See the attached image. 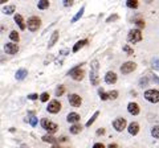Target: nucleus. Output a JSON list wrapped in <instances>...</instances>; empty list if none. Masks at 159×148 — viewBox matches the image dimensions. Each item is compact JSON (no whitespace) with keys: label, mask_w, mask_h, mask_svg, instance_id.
Wrapping results in <instances>:
<instances>
[{"label":"nucleus","mask_w":159,"mask_h":148,"mask_svg":"<svg viewBox=\"0 0 159 148\" xmlns=\"http://www.w3.org/2000/svg\"><path fill=\"white\" fill-rule=\"evenodd\" d=\"M98 69H99L98 61H97V60L92 61V65H90V82H92V85H94V86H97L98 83H99Z\"/></svg>","instance_id":"obj_1"},{"label":"nucleus","mask_w":159,"mask_h":148,"mask_svg":"<svg viewBox=\"0 0 159 148\" xmlns=\"http://www.w3.org/2000/svg\"><path fill=\"white\" fill-rule=\"evenodd\" d=\"M68 76H70L74 81H82L85 73H84V70L81 69V65H77V66H74L73 69H70V70L68 72Z\"/></svg>","instance_id":"obj_2"},{"label":"nucleus","mask_w":159,"mask_h":148,"mask_svg":"<svg viewBox=\"0 0 159 148\" xmlns=\"http://www.w3.org/2000/svg\"><path fill=\"white\" fill-rule=\"evenodd\" d=\"M40 124H41V127L44 128L45 131H48V134H54L57 130H58V126L56 124V123H53V122H51V120H48V119H41V122H40Z\"/></svg>","instance_id":"obj_3"},{"label":"nucleus","mask_w":159,"mask_h":148,"mask_svg":"<svg viewBox=\"0 0 159 148\" xmlns=\"http://www.w3.org/2000/svg\"><path fill=\"white\" fill-rule=\"evenodd\" d=\"M127 41L131 44H137L139 41H142V32L141 29H131L127 34Z\"/></svg>","instance_id":"obj_4"},{"label":"nucleus","mask_w":159,"mask_h":148,"mask_svg":"<svg viewBox=\"0 0 159 148\" xmlns=\"http://www.w3.org/2000/svg\"><path fill=\"white\" fill-rule=\"evenodd\" d=\"M40 24H41V20H40L37 16H32V17L28 19L27 27H28V29H29L31 32H36L37 29L40 28Z\"/></svg>","instance_id":"obj_5"},{"label":"nucleus","mask_w":159,"mask_h":148,"mask_svg":"<svg viewBox=\"0 0 159 148\" xmlns=\"http://www.w3.org/2000/svg\"><path fill=\"white\" fill-rule=\"evenodd\" d=\"M145 99H147L151 103H158L159 102V91L158 90H147L145 91Z\"/></svg>","instance_id":"obj_6"},{"label":"nucleus","mask_w":159,"mask_h":148,"mask_svg":"<svg viewBox=\"0 0 159 148\" xmlns=\"http://www.w3.org/2000/svg\"><path fill=\"white\" fill-rule=\"evenodd\" d=\"M137 69V63L133 61H127L121 66V72L122 74H130L131 72H134Z\"/></svg>","instance_id":"obj_7"},{"label":"nucleus","mask_w":159,"mask_h":148,"mask_svg":"<svg viewBox=\"0 0 159 148\" xmlns=\"http://www.w3.org/2000/svg\"><path fill=\"white\" fill-rule=\"evenodd\" d=\"M47 110H48V112H51V114H57V112L61 110V103L56 99H53V101L49 102Z\"/></svg>","instance_id":"obj_8"},{"label":"nucleus","mask_w":159,"mask_h":148,"mask_svg":"<svg viewBox=\"0 0 159 148\" xmlns=\"http://www.w3.org/2000/svg\"><path fill=\"white\" fill-rule=\"evenodd\" d=\"M113 127L116 128L118 132L123 131L126 128V119L125 118H117V119L113 122Z\"/></svg>","instance_id":"obj_9"},{"label":"nucleus","mask_w":159,"mask_h":148,"mask_svg":"<svg viewBox=\"0 0 159 148\" xmlns=\"http://www.w3.org/2000/svg\"><path fill=\"white\" fill-rule=\"evenodd\" d=\"M68 99H69V103H70L73 107H80L81 106V103H82L81 97L77 95V94H69Z\"/></svg>","instance_id":"obj_10"},{"label":"nucleus","mask_w":159,"mask_h":148,"mask_svg":"<svg viewBox=\"0 0 159 148\" xmlns=\"http://www.w3.org/2000/svg\"><path fill=\"white\" fill-rule=\"evenodd\" d=\"M4 50H6L7 54H16L19 52V46H17V44L8 42V44H6V46H4Z\"/></svg>","instance_id":"obj_11"},{"label":"nucleus","mask_w":159,"mask_h":148,"mask_svg":"<svg viewBox=\"0 0 159 148\" xmlns=\"http://www.w3.org/2000/svg\"><path fill=\"white\" fill-rule=\"evenodd\" d=\"M118 80V77H117V74L114 73V72H107L106 73V76H105V82L107 83V85H113V83H116Z\"/></svg>","instance_id":"obj_12"},{"label":"nucleus","mask_w":159,"mask_h":148,"mask_svg":"<svg viewBox=\"0 0 159 148\" xmlns=\"http://www.w3.org/2000/svg\"><path fill=\"white\" fill-rule=\"evenodd\" d=\"M15 23L19 25V28L21 29V31H24V29L27 28V24H25V21H24V19H23V16L21 15H19V13H16L15 15Z\"/></svg>","instance_id":"obj_13"},{"label":"nucleus","mask_w":159,"mask_h":148,"mask_svg":"<svg viewBox=\"0 0 159 148\" xmlns=\"http://www.w3.org/2000/svg\"><path fill=\"white\" fill-rule=\"evenodd\" d=\"M127 111L130 112L131 115H138V114H139V106L137 105V103L130 102V103L127 105Z\"/></svg>","instance_id":"obj_14"},{"label":"nucleus","mask_w":159,"mask_h":148,"mask_svg":"<svg viewBox=\"0 0 159 148\" xmlns=\"http://www.w3.org/2000/svg\"><path fill=\"white\" fill-rule=\"evenodd\" d=\"M129 134L130 135H137L138 132H139V124L137 122H133V123H130V124H129Z\"/></svg>","instance_id":"obj_15"},{"label":"nucleus","mask_w":159,"mask_h":148,"mask_svg":"<svg viewBox=\"0 0 159 148\" xmlns=\"http://www.w3.org/2000/svg\"><path fill=\"white\" fill-rule=\"evenodd\" d=\"M80 119H81V118H80V115L77 114V112H70V114H68V116H66V120L69 123H74V124L78 123Z\"/></svg>","instance_id":"obj_16"},{"label":"nucleus","mask_w":159,"mask_h":148,"mask_svg":"<svg viewBox=\"0 0 159 148\" xmlns=\"http://www.w3.org/2000/svg\"><path fill=\"white\" fill-rule=\"evenodd\" d=\"M27 76H28V70H27V69H19V70L16 72V74H15V77H16L17 81H23Z\"/></svg>","instance_id":"obj_17"},{"label":"nucleus","mask_w":159,"mask_h":148,"mask_svg":"<svg viewBox=\"0 0 159 148\" xmlns=\"http://www.w3.org/2000/svg\"><path fill=\"white\" fill-rule=\"evenodd\" d=\"M43 141H47V143H52V144H57V143H60L56 137H54L53 135L48 134V135H44L43 136Z\"/></svg>","instance_id":"obj_18"},{"label":"nucleus","mask_w":159,"mask_h":148,"mask_svg":"<svg viewBox=\"0 0 159 148\" xmlns=\"http://www.w3.org/2000/svg\"><path fill=\"white\" fill-rule=\"evenodd\" d=\"M86 44H88V40H80V41H77V42H76V45L73 46V53H77L80 49L84 48V46L86 45Z\"/></svg>","instance_id":"obj_19"},{"label":"nucleus","mask_w":159,"mask_h":148,"mask_svg":"<svg viewBox=\"0 0 159 148\" xmlns=\"http://www.w3.org/2000/svg\"><path fill=\"white\" fill-rule=\"evenodd\" d=\"M57 40H58V31H54L53 33H52V36H51V40H49V44H48V48H52L54 44L57 42Z\"/></svg>","instance_id":"obj_20"},{"label":"nucleus","mask_w":159,"mask_h":148,"mask_svg":"<svg viewBox=\"0 0 159 148\" xmlns=\"http://www.w3.org/2000/svg\"><path fill=\"white\" fill-rule=\"evenodd\" d=\"M84 12H85V7H84V6H82L81 8H80V9H78V12L76 13V16H74V17L72 19V21H70V23H76L77 20H80V19H81V17H82V15H84Z\"/></svg>","instance_id":"obj_21"},{"label":"nucleus","mask_w":159,"mask_h":148,"mask_svg":"<svg viewBox=\"0 0 159 148\" xmlns=\"http://www.w3.org/2000/svg\"><path fill=\"white\" fill-rule=\"evenodd\" d=\"M81 130H82V127H81V124H73L72 127H70V134H73V135H76V134H80L81 132Z\"/></svg>","instance_id":"obj_22"},{"label":"nucleus","mask_w":159,"mask_h":148,"mask_svg":"<svg viewBox=\"0 0 159 148\" xmlns=\"http://www.w3.org/2000/svg\"><path fill=\"white\" fill-rule=\"evenodd\" d=\"M37 7L39 9H47L49 7V0H39Z\"/></svg>","instance_id":"obj_23"},{"label":"nucleus","mask_w":159,"mask_h":148,"mask_svg":"<svg viewBox=\"0 0 159 148\" xmlns=\"http://www.w3.org/2000/svg\"><path fill=\"white\" fill-rule=\"evenodd\" d=\"M126 6L129 8H131V9H137L138 6H139V3H138V0H127L126 2Z\"/></svg>","instance_id":"obj_24"},{"label":"nucleus","mask_w":159,"mask_h":148,"mask_svg":"<svg viewBox=\"0 0 159 148\" xmlns=\"http://www.w3.org/2000/svg\"><path fill=\"white\" fill-rule=\"evenodd\" d=\"M98 94H99V98H101L102 101H107L109 99V93H105L103 91V89H101V87L98 89Z\"/></svg>","instance_id":"obj_25"},{"label":"nucleus","mask_w":159,"mask_h":148,"mask_svg":"<svg viewBox=\"0 0 159 148\" xmlns=\"http://www.w3.org/2000/svg\"><path fill=\"white\" fill-rule=\"evenodd\" d=\"M9 38L13 41V42H19V40H20V36H19V33L16 32V31H12L11 33H9Z\"/></svg>","instance_id":"obj_26"},{"label":"nucleus","mask_w":159,"mask_h":148,"mask_svg":"<svg viewBox=\"0 0 159 148\" xmlns=\"http://www.w3.org/2000/svg\"><path fill=\"white\" fill-rule=\"evenodd\" d=\"M15 9H16V7H15V6H7V7L3 8V12L6 15H12L15 12Z\"/></svg>","instance_id":"obj_27"},{"label":"nucleus","mask_w":159,"mask_h":148,"mask_svg":"<svg viewBox=\"0 0 159 148\" xmlns=\"http://www.w3.org/2000/svg\"><path fill=\"white\" fill-rule=\"evenodd\" d=\"M28 122L31 123V126H36L37 124V118L33 115V112H29V118H28Z\"/></svg>","instance_id":"obj_28"},{"label":"nucleus","mask_w":159,"mask_h":148,"mask_svg":"<svg viewBox=\"0 0 159 148\" xmlns=\"http://www.w3.org/2000/svg\"><path fill=\"white\" fill-rule=\"evenodd\" d=\"M98 115H99V111H96V112H94V115L90 118V119L88 120V123H86V127H90V126L93 124V123H94V120H96L97 118H98Z\"/></svg>","instance_id":"obj_29"},{"label":"nucleus","mask_w":159,"mask_h":148,"mask_svg":"<svg viewBox=\"0 0 159 148\" xmlns=\"http://www.w3.org/2000/svg\"><path fill=\"white\" fill-rule=\"evenodd\" d=\"M151 135L155 137V139L159 140V126H154V127L151 128Z\"/></svg>","instance_id":"obj_30"},{"label":"nucleus","mask_w":159,"mask_h":148,"mask_svg":"<svg viewBox=\"0 0 159 148\" xmlns=\"http://www.w3.org/2000/svg\"><path fill=\"white\" fill-rule=\"evenodd\" d=\"M64 93H65V87H64L62 85H60V86L56 89V97H61Z\"/></svg>","instance_id":"obj_31"},{"label":"nucleus","mask_w":159,"mask_h":148,"mask_svg":"<svg viewBox=\"0 0 159 148\" xmlns=\"http://www.w3.org/2000/svg\"><path fill=\"white\" fill-rule=\"evenodd\" d=\"M148 85V78L147 77H142L141 78V81H139V86L141 87H145Z\"/></svg>","instance_id":"obj_32"},{"label":"nucleus","mask_w":159,"mask_h":148,"mask_svg":"<svg viewBox=\"0 0 159 148\" xmlns=\"http://www.w3.org/2000/svg\"><path fill=\"white\" fill-rule=\"evenodd\" d=\"M117 98H118V91L117 90L109 91V99H117Z\"/></svg>","instance_id":"obj_33"},{"label":"nucleus","mask_w":159,"mask_h":148,"mask_svg":"<svg viewBox=\"0 0 159 148\" xmlns=\"http://www.w3.org/2000/svg\"><path fill=\"white\" fill-rule=\"evenodd\" d=\"M123 52L127 53L129 56H133V54H134V50H133V49L129 46V45H123Z\"/></svg>","instance_id":"obj_34"},{"label":"nucleus","mask_w":159,"mask_h":148,"mask_svg":"<svg viewBox=\"0 0 159 148\" xmlns=\"http://www.w3.org/2000/svg\"><path fill=\"white\" fill-rule=\"evenodd\" d=\"M40 99H41V102H47V101H49V94H48V93H43V94L40 95Z\"/></svg>","instance_id":"obj_35"},{"label":"nucleus","mask_w":159,"mask_h":148,"mask_svg":"<svg viewBox=\"0 0 159 148\" xmlns=\"http://www.w3.org/2000/svg\"><path fill=\"white\" fill-rule=\"evenodd\" d=\"M116 20H118V15H111V16H109L107 17V20H106V23H111V21H116Z\"/></svg>","instance_id":"obj_36"},{"label":"nucleus","mask_w":159,"mask_h":148,"mask_svg":"<svg viewBox=\"0 0 159 148\" xmlns=\"http://www.w3.org/2000/svg\"><path fill=\"white\" fill-rule=\"evenodd\" d=\"M151 63H152V67L155 69V70H158V72H159V60H157V58H154Z\"/></svg>","instance_id":"obj_37"},{"label":"nucleus","mask_w":159,"mask_h":148,"mask_svg":"<svg viewBox=\"0 0 159 148\" xmlns=\"http://www.w3.org/2000/svg\"><path fill=\"white\" fill-rule=\"evenodd\" d=\"M135 24H137V27H138L139 29H142V28L146 27V24H145V21H143V20H137Z\"/></svg>","instance_id":"obj_38"},{"label":"nucleus","mask_w":159,"mask_h":148,"mask_svg":"<svg viewBox=\"0 0 159 148\" xmlns=\"http://www.w3.org/2000/svg\"><path fill=\"white\" fill-rule=\"evenodd\" d=\"M62 3H64V6L65 7H70L73 4V0H62Z\"/></svg>","instance_id":"obj_39"},{"label":"nucleus","mask_w":159,"mask_h":148,"mask_svg":"<svg viewBox=\"0 0 159 148\" xmlns=\"http://www.w3.org/2000/svg\"><path fill=\"white\" fill-rule=\"evenodd\" d=\"M96 134H97L98 136H101V135H103V134H105V128H98V130H97V132H96Z\"/></svg>","instance_id":"obj_40"},{"label":"nucleus","mask_w":159,"mask_h":148,"mask_svg":"<svg viewBox=\"0 0 159 148\" xmlns=\"http://www.w3.org/2000/svg\"><path fill=\"white\" fill-rule=\"evenodd\" d=\"M39 95L37 94H29L28 95V99H31V101H34V99H37Z\"/></svg>","instance_id":"obj_41"},{"label":"nucleus","mask_w":159,"mask_h":148,"mask_svg":"<svg viewBox=\"0 0 159 148\" xmlns=\"http://www.w3.org/2000/svg\"><path fill=\"white\" fill-rule=\"evenodd\" d=\"M93 148H105V146H103L102 143H96V144L93 146Z\"/></svg>","instance_id":"obj_42"},{"label":"nucleus","mask_w":159,"mask_h":148,"mask_svg":"<svg viewBox=\"0 0 159 148\" xmlns=\"http://www.w3.org/2000/svg\"><path fill=\"white\" fill-rule=\"evenodd\" d=\"M107 148H118V146L116 144V143H111V144H109Z\"/></svg>","instance_id":"obj_43"},{"label":"nucleus","mask_w":159,"mask_h":148,"mask_svg":"<svg viewBox=\"0 0 159 148\" xmlns=\"http://www.w3.org/2000/svg\"><path fill=\"white\" fill-rule=\"evenodd\" d=\"M152 80H154V81H155L157 83H159V78H158L157 76H152Z\"/></svg>","instance_id":"obj_44"},{"label":"nucleus","mask_w":159,"mask_h":148,"mask_svg":"<svg viewBox=\"0 0 159 148\" xmlns=\"http://www.w3.org/2000/svg\"><path fill=\"white\" fill-rule=\"evenodd\" d=\"M66 53H68L66 49H64V50H61V54H66Z\"/></svg>","instance_id":"obj_45"},{"label":"nucleus","mask_w":159,"mask_h":148,"mask_svg":"<svg viewBox=\"0 0 159 148\" xmlns=\"http://www.w3.org/2000/svg\"><path fill=\"white\" fill-rule=\"evenodd\" d=\"M0 3H2V4H6V3H7V0H0Z\"/></svg>","instance_id":"obj_46"},{"label":"nucleus","mask_w":159,"mask_h":148,"mask_svg":"<svg viewBox=\"0 0 159 148\" xmlns=\"http://www.w3.org/2000/svg\"><path fill=\"white\" fill-rule=\"evenodd\" d=\"M21 148H28V147H27L25 144H23V146H21Z\"/></svg>","instance_id":"obj_47"}]
</instances>
